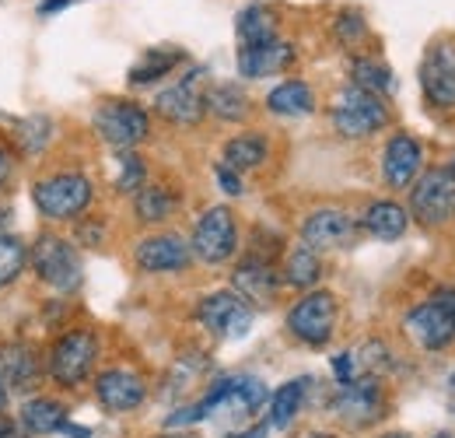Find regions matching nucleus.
I'll return each instance as SVG.
<instances>
[{"label":"nucleus","mask_w":455,"mask_h":438,"mask_svg":"<svg viewBox=\"0 0 455 438\" xmlns=\"http://www.w3.org/2000/svg\"><path fill=\"white\" fill-rule=\"evenodd\" d=\"M449 168H452V175H455V155H452V165H449Z\"/></svg>","instance_id":"obj_47"},{"label":"nucleus","mask_w":455,"mask_h":438,"mask_svg":"<svg viewBox=\"0 0 455 438\" xmlns=\"http://www.w3.org/2000/svg\"><path fill=\"white\" fill-rule=\"evenodd\" d=\"M333 126H337V134L347 137V141H361V137H371V134H379L386 123H389V110H386V102L379 99V95H371V92H361V88H343L340 95H337V102H333Z\"/></svg>","instance_id":"obj_2"},{"label":"nucleus","mask_w":455,"mask_h":438,"mask_svg":"<svg viewBox=\"0 0 455 438\" xmlns=\"http://www.w3.org/2000/svg\"><path fill=\"white\" fill-rule=\"evenodd\" d=\"M137 218L144 224H158V221H169L179 207V197L165 190V186H140L137 190Z\"/></svg>","instance_id":"obj_30"},{"label":"nucleus","mask_w":455,"mask_h":438,"mask_svg":"<svg viewBox=\"0 0 455 438\" xmlns=\"http://www.w3.org/2000/svg\"><path fill=\"white\" fill-rule=\"evenodd\" d=\"M333 376H337V383H350V379H357V361H354V354L350 351H343L333 358Z\"/></svg>","instance_id":"obj_37"},{"label":"nucleus","mask_w":455,"mask_h":438,"mask_svg":"<svg viewBox=\"0 0 455 438\" xmlns=\"http://www.w3.org/2000/svg\"><path fill=\"white\" fill-rule=\"evenodd\" d=\"M7 432H11V421H4V418H0V438H7Z\"/></svg>","instance_id":"obj_42"},{"label":"nucleus","mask_w":455,"mask_h":438,"mask_svg":"<svg viewBox=\"0 0 455 438\" xmlns=\"http://www.w3.org/2000/svg\"><path fill=\"white\" fill-rule=\"evenodd\" d=\"M435 438H455V432H438Z\"/></svg>","instance_id":"obj_46"},{"label":"nucleus","mask_w":455,"mask_h":438,"mask_svg":"<svg viewBox=\"0 0 455 438\" xmlns=\"http://www.w3.org/2000/svg\"><path fill=\"white\" fill-rule=\"evenodd\" d=\"M420 88L431 106L455 110V50L449 43H435L420 63Z\"/></svg>","instance_id":"obj_13"},{"label":"nucleus","mask_w":455,"mask_h":438,"mask_svg":"<svg viewBox=\"0 0 455 438\" xmlns=\"http://www.w3.org/2000/svg\"><path fill=\"white\" fill-rule=\"evenodd\" d=\"M431 298H435V302H442V305L449 309V316L455 320V288H438Z\"/></svg>","instance_id":"obj_38"},{"label":"nucleus","mask_w":455,"mask_h":438,"mask_svg":"<svg viewBox=\"0 0 455 438\" xmlns=\"http://www.w3.org/2000/svg\"><path fill=\"white\" fill-rule=\"evenodd\" d=\"M420 168H424V148H420V141L410 137V134H396L386 144V151H382V175H386V182L393 190H410L413 179L420 175Z\"/></svg>","instance_id":"obj_18"},{"label":"nucleus","mask_w":455,"mask_h":438,"mask_svg":"<svg viewBox=\"0 0 455 438\" xmlns=\"http://www.w3.org/2000/svg\"><path fill=\"white\" fill-rule=\"evenodd\" d=\"M235 36H238V46H256V43L277 39V18H274V11L263 7V4H249L235 18Z\"/></svg>","instance_id":"obj_23"},{"label":"nucleus","mask_w":455,"mask_h":438,"mask_svg":"<svg viewBox=\"0 0 455 438\" xmlns=\"http://www.w3.org/2000/svg\"><path fill=\"white\" fill-rule=\"evenodd\" d=\"M204 106L225 123H242L249 116V95L238 85H214L204 92Z\"/></svg>","instance_id":"obj_29"},{"label":"nucleus","mask_w":455,"mask_h":438,"mask_svg":"<svg viewBox=\"0 0 455 438\" xmlns=\"http://www.w3.org/2000/svg\"><path fill=\"white\" fill-rule=\"evenodd\" d=\"M301 239L308 249H347L357 239V221L350 218L347 211L337 207H323L315 215H308L301 224Z\"/></svg>","instance_id":"obj_14"},{"label":"nucleus","mask_w":455,"mask_h":438,"mask_svg":"<svg viewBox=\"0 0 455 438\" xmlns=\"http://www.w3.org/2000/svg\"><path fill=\"white\" fill-rule=\"evenodd\" d=\"M95 130L99 137L116 148V151H133L140 141H148L151 134V119L137 102L126 99H109L95 110Z\"/></svg>","instance_id":"obj_4"},{"label":"nucleus","mask_w":455,"mask_h":438,"mask_svg":"<svg viewBox=\"0 0 455 438\" xmlns=\"http://www.w3.org/2000/svg\"><path fill=\"white\" fill-rule=\"evenodd\" d=\"M403 329L406 337L424 347V351H445L449 344L455 340V320L449 316V309L435 298L413 305L406 316H403Z\"/></svg>","instance_id":"obj_12"},{"label":"nucleus","mask_w":455,"mask_h":438,"mask_svg":"<svg viewBox=\"0 0 455 438\" xmlns=\"http://www.w3.org/2000/svg\"><path fill=\"white\" fill-rule=\"evenodd\" d=\"M231 284H235V295L252 309V305H270L277 298V288H281V277L270 267V260L263 256H249L235 267L231 274Z\"/></svg>","instance_id":"obj_17"},{"label":"nucleus","mask_w":455,"mask_h":438,"mask_svg":"<svg viewBox=\"0 0 455 438\" xmlns=\"http://www.w3.org/2000/svg\"><path fill=\"white\" fill-rule=\"evenodd\" d=\"M333 414L350 428H364L375 425L382 418V389L375 376H357L350 383H343L333 396Z\"/></svg>","instance_id":"obj_11"},{"label":"nucleus","mask_w":455,"mask_h":438,"mask_svg":"<svg viewBox=\"0 0 455 438\" xmlns=\"http://www.w3.org/2000/svg\"><path fill=\"white\" fill-rule=\"evenodd\" d=\"M410 215L427 224V228H438L445 221L455 218V175L449 165H438V168H427L413 179L410 186Z\"/></svg>","instance_id":"obj_1"},{"label":"nucleus","mask_w":455,"mask_h":438,"mask_svg":"<svg viewBox=\"0 0 455 438\" xmlns=\"http://www.w3.org/2000/svg\"><path fill=\"white\" fill-rule=\"evenodd\" d=\"M11 168H14V158H11V151L0 144V186L7 182V175H11Z\"/></svg>","instance_id":"obj_39"},{"label":"nucleus","mask_w":455,"mask_h":438,"mask_svg":"<svg viewBox=\"0 0 455 438\" xmlns=\"http://www.w3.org/2000/svg\"><path fill=\"white\" fill-rule=\"evenodd\" d=\"M350 85L361 88V92H371V95H389L396 88V77L393 70L382 63V60H371V56H354L350 60Z\"/></svg>","instance_id":"obj_26"},{"label":"nucleus","mask_w":455,"mask_h":438,"mask_svg":"<svg viewBox=\"0 0 455 438\" xmlns=\"http://www.w3.org/2000/svg\"><path fill=\"white\" fill-rule=\"evenodd\" d=\"M193 256H200L204 264H225L238 249V228L235 215L228 207H211L204 211V218L193 228V242H189Z\"/></svg>","instance_id":"obj_9"},{"label":"nucleus","mask_w":455,"mask_h":438,"mask_svg":"<svg viewBox=\"0 0 455 438\" xmlns=\"http://www.w3.org/2000/svg\"><path fill=\"white\" fill-rule=\"evenodd\" d=\"M28 264V246L18 235L0 231V288H7Z\"/></svg>","instance_id":"obj_33"},{"label":"nucleus","mask_w":455,"mask_h":438,"mask_svg":"<svg viewBox=\"0 0 455 438\" xmlns=\"http://www.w3.org/2000/svg\"><path fill=\"white\" fill-rule=\"evenodd\" d=\"M267 110L274 116H308L315 112V95L305 81H284L267 95Z\"/></svg>","instance_id":"obj_27"},{"label":"nucleus","mask_w":455,"mask_h":438,"mask_svg":"<svg viewBox=\"0 0 455 438\" xmlns=\"http://www.w3.org/2000/svg\"><path fill=\"white\" fill-rule=\"evenodd\" d=\"M267 155H270V144H267V137L263 134H238V137H231L225 144V162L231 172H252V168H259V165L267 162Z\"/></svg>","instance_id":"obj_24"},{"label":"nucleus","mask_w":455,"mask_h":438,"mask_svg":"<svg viewBox=\"0 0 455 438\" xmlns=\"http://www.w3.org/2000/svg\"><path fill=\"white\" fill-rule=\"evenodd\" d=\"M70 0H46V4H39V14H53V11H60V7H67Z\"/></svg>","instance_id":"obj_40"},{"label":"nucleus","mask_w":455,"mask_h":438,"mask_svg":"<svg viewBox=\"0 0 455 438\" xmlns=\"http://www.w3.org/2000/svg\"><path fill=\"white\" fill-rule=\"evenodd\" d=\"M361 224H364L375 239L396 242V239L406 235V228H410V215H406V207H399L396 200H375V204L364 211Z\"/></svg>","instance_id":"obj_22"},{"label":"nucleus","mask_w":455,"mask_h":438,"mask_svg":"<svg viewBox=\"0 0 455 438\" xmlns=\"http://www.w3.org/2000/svg\"><path fill=\"white\" fill-rule=\"evenodd\" d=\"M179 63H182V53H179V50H148L140 63H133L130 81H133V85H151V81L165 77L169 70H175Z\"/></svg>","instance_id":"obj_32"},{"label":"nucleus","mask_w":455,"mask_h":438,"mask_svg":"<svg viewBox=\"0 0 455 438\" xmlns=\"http://www.w3.org/2000/svg\"><path fill=\"white\" fill-rule=\"evenodd\" d=\"M95 358H99V337L92 329H70L50 351V376L60 385H81L92 376Z\"/></svg>","instance_id":"obj_5"},{"label":"nucleus","mask_w":455,"mask_h":438,"mask_svg":"<svg viewBox=\"0 0 455 438\" xmlns=\"http://www.w3.org/2000/svg\"><path fill=\"white\" fill-rule=\"evenodd\" d=\"M7 438H32V435H21V432H14V428H11V432H7Z\"/></svg>","instance_id":"obj_44"},{"label":"nucleus","mask_w":455,"mask_h":438,"mask_svg":"<svg viewBox=\"0 0 455 438\" xmlns=\"http://www.w3.org/2000/svg\"><path fill=\"white\" fill-rule=\"evenodd\" d=\"M382 438H410L406 432H389V435H382Z\"/></svg>","instance_id":"obj_43"},{"label":"nucleus","mask_w":455,"mask_h":438,"mask_svg":"<svg viewBox=\"0 0 455 438\" xmlns=\"http://www.w3.org/2000/svg\"><path fill=\"white\" fill-rule=\"evenodd\" d=\"M196 320L221 340H238L252 327V309L235 291H214L196 305Z\"/></svg>","instance_id":"obj_10"},{"label":"nucleus","mask_w":455,"mask_h":438,"mask_svg":"<svg viewBox=\"0 0 455 438\" xmlns=\"http://www.w3.org/2000/svg\"><path fill=\"white\" fill-rule=\"evenodd\" d=\"M214 179H218V186L225 190L228 197H242V175H238V172H231L228 165L218 162V168H214Z\"/></svg>","instance_id":"obj_36"},{"label":"nucleus","mask_w":455,"mask_h":438,"mask_svg":"<svg viewBox=\"0 0 455 438\" xmlns=\"http://www.w3.org/2000/svg\"><path fill=\"white\" fill-rule=\"evenodd\" d=\"M364 32H368V25H364L361 11H343L340 18H337V36H340V43H347V46H354L357 39H364Z\"/></svg>","instance_id":"obj_35"},{"label":"nucleus","mask_w":455,"mask_h":438,"mask_svg":"<svg viewBox=\"0 0 455 438\" xmlns=\"http://www.w3.org/2000/svg\"><path fill=\"white\" fill-rule=\"evenodd\" d=\"M39 376V358L28 344H0V379L11 389H28Z\"/></svg>","instance_id":"obj_21"},{"label":"nucleus","mask_w":455,"mask_h":438,"mask_svg":"<svg viewBox=\"0 0 455 438\" xmlns=\"http://www.w3.org/2000/svg\"><path fill=\"white\" fill-rule=\"evenodd\" d=\"M267 403V385L256 376H228L196 403L200 421L214 414H256Z\"/></svg>","instance_id":"obj_6"},{"label":"nucleus","mask_w":455,"mask_h":438,"mask_svg":"<svg viewBox=\"0 0 455 438\" xmlns=\"http://www.w3.org/2000/svg\"><path fill=\"white\" fill-rule=\"evenodd\" d=\"M323 277V264H319V253L308 249L305 242L294 246L284 260V284L291 288H312L315 280Z\"/></svg>","instance_id":"obj_31"},{"label":"nucleus","mask_w":455,"mask_h":438,"mask_svg":"<svg viewBox=\"0 0 455 438\" xmlns=\"http://www.w3.org/2000/svg\"><path fill=\"white\" fill-rule=\"evenodd\" d=\"M200 77H204V70H196V74L182 77L179 85L165 88V92L155 99L158 116H165L169 123H179V126H193V123H200L204 112H207V106H204V92H200Z\"/></svg>","instance_id":"obj_16"},{"label":"nucleus","mask_w":455,"mask_h":438,"mask_svg":"<svg viewBox=\"0 0 455 438\" xmlns=\"http://www.w3.org/2000/svg\"><path fill=\"white\" fill-rule=\"evenodd\" d=\"M32 267H36L39 280H46L57 291H74L84 280L81 256L74 253V246L67 239H57V235H39V242L32 249Z\"/></svg>","instance_id":"obj_7"},{"label":"nucleus","mask_w":455,"mask_h":438,"mask_svg":"<svg viewBox=\"0 0 455 438\" xmlns=\"http://www.w3.org/2000/svg\"><path fill=\"white\" fill-rule=\"evenodd\" d=\"M95 396H99V403L106 410L126 414V410H137L144 403L148 385H144V379L137 372H130V369H109V372H102L95 379Z\"/></svg>","instance_id":"obj_19"},{"label":"nucleus","mask_w":455,"mask_h":438,"mask_svg":"<svg viewBox=\"0 0 455 438\" xmlns=\"http://www.w3.org/2000/svg\"><path fill=\"white\" fill-rule=\"evenodd\" d=\"M162 438H196V435H186V432H179V435H162Z\"/></svg>","instance_id":"obj_45"},{"label":"nucleus","mask_w":455,"mask_h":438,"mask_svg":"<svg viewBox=\"0 0 455 438\" xmlns=\"http://www.w3.org/2000/svg\"><path fill=\"white\" fill-rule=\"evenodd\" d=\"M21 425L28 435H53L67 425V407L50 396H36L21 407Z\"/></svg>","instance_id":"obj_25"},{"label":"nucleus","mask_w":455,"mask_h":438,"mask_svg":"<svg viewBox=\"0 0 455 438\" xmlns=\"http://www.w3.org/2000/svg\"><path fill=\"white\" fill-rule=\"evenodd\" d=\"M7 407V385H4V379H0V410Z\"/></svg>","instance_id":"obj_41"},{"label":"nucleus","mask_w":455,"mask_h":438,"mask_svg":"<svg viewBox=\"0 0 455 438\" xmlns=\"http://www.w3.org/2000/svg\"><path fill=\"white\" fill-rule=\"evenodd\" d=\"M144 186V162L133 151H119V175H116V190L119 193H137Z\"/></svg>","instance_id":"obj_34"},{"label":"nucleus","mask_w":455,"mask_h":438,"mask_svg":"<svg viewBox=\"0 0 455 438\" xmlns=\"http://www.w3.org/2000/svg\"><path fill=\"white\" fill-rule=\"evenodd\" d=\"M305 393H308V379H291L284 383L274 396H270V428H277V432H284L294 425V418H298V410H301V403H305Z\"/></svg>","instance_id":"obj_28"},{"label":"nucleus","mask_w":455,"mask_h":438,"mask_svg":"<svg viewBox=\"0 0 455 438\" xmlns=\"http://www.w3.org/2000/svg\"><path fill=\"white\" fill-rule=\"evenodd\" d=\"M294 63V46L284 43L281 36L270 43H256V46H238V74L249 81L281 74Z\"/></svg>","instance_id":"obj_20"},{"label":"nucleus","mask_w":455,"mask_h":438,"mask_svg":"<svg viewBox=\"0 0 455 438\" xmlns=\"http://www.w3.org/2000/svg\"><path fill=\"white\" fill-rule=\"evenodd\" d=\"M137 267L148 271V274H175V271H186L189 260H193V249L182 235H151L137 246Z\"/></svg>","instance_id":"obj_15"},{"label":"nucleus","mask_w":455,"mask_h":438,"mask_svg":"<svg viewBox=\"0 0 455 438\" xmlns=\"http://www.w3.org/2000/svg\"><path fill=\"white\" fill-rule=\"evenodd\" d=\"M287 329L308 344V347H323L330 344L333 329H337V298L330 291H308L291 312H287Z\"/></svg>","instance_id":"obj_8"},{"label":"nucleus","mask_w":455,"mask_h":438,"mask_svg":"<svg viewBox=\"0 0 455 438\" xmlns=\"http://www.w3.org/2000/svg\"><path fill=\"white\" fill-rule=\"evenodd\" d=\"M32 197H36V207L43 211V218L70 221L92 204V182L81 172H60V175L36 182Z\"/></svg>","instance_id":"obj_3"}]
</instances>
